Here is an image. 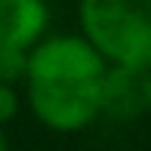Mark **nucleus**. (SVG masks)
I'll return each instance as SVG.
<instances>
[{"mask_svg":"<svg viewBox=\"0 0 151 151\" xmlns=\"http://www.w3.org/2000/svg\"><path fill=\"white\" fill-rule=\"evenodd\" d=\"M0 151H9V148H6V136H3V129H0Z\"/></svg>","mask_w":151,"mask_h":151,"instance_id":"obj_9","label":"nucleus"},{"mask_svg":"<svg viewBox=\"0 0 151 151\" xmlns=\"http://www.w3.org/2000/svg\"><path fill=\"white\" fill-rule=\"evenodd\" d=\"M108 65L80 34H50L25 59V80L34 83H96Z\"/></svg>","mask_w":151,"mask_h":151,"instance_id":"obj_2","label":"nucleus"},{"mask_svg":"<svg viewBox=\"0 0 151 151\" xmlns=\"http://www.w3.org/2000/svg\"><path fill=\"white\" fill-rule=\"evenodd\" d=\"M16 114H19V96H16V90L6 86V83H0V129L16 117Z\"/></svg>","mask_w":151,"mask_h":151,"instance_id":"obj_7","label":"nucleus"},{"mask_svg":"<svg viewBox=\"0 0 151 151\" xmlns=\"http://www.w3.org/2000/svg\"><path fill=\"white\" fill-rule=\"evenodd\" d=\"M99 83H34L28 80V105L40 127L52 133H80L102 117Z\"/></svg>","mask_w":151,"mask_h":151,"instance_id":"obj_3","label":"nucleus"},{"mask_svg":"<svg viewBox=\"0 0 151 151\" xmlns=\"http://www.w3.org/2000/svg\"><path fill=\"white\" fill-rule=\"evenodd\" d=\"M25 59L28 52L12 50V46H0V83L12 86L16 80L25 77Z\"/></svg>","mask_w":151,"mask_h":151,"instance_id":"obj_6","label":"nucleus"},{"mask_svg":"<svg viewBox=\"0 0 151 151\" xmlns=\"http://www.w3.org/2000/svg\"><path fill=\"white\" fill-rule=\"evenodd\" d=\"M99 96H102V114H111L117 120L136 117V114L145 111V102H142V74H136V71L108 68L102 74Z\"/></svg>","mask_w":151,"mask_h":151,"instance_id":"obj_5","label":"nucleus"},{"mask_svg":"<svg viewBox=\"0 0 151 151\" xmlns=\"http://www.w3.org/2000/svg\"><path fill=\"white\" fill-rule=\"evenodd\" d=\"M80 37L108 68L151 71V0H77Z\"/></svg>","mask_w":151,"mask_h":151,"instance_id":"obj_1","label":"nucleus"},{"mask_svg":"<svg viewBox=\"0 0 151 151\" xmlns=\"http://www.w3.org/2000/svg\"><path fill=\"white\" fill-rule=\"evenodd\" d=\"M50 6L46 0H0V46L28 52L46 37Z\"/></svg>","mask_w":151,"mask_h":151,"instance_id":"obj_4","label":"nucleus"},{"mask_svg":"<svg viewBox=\"0 0 151 151\" xmlns=\"http://www.w3.org/2000/svg\"><path fill=\"white\" fill-rule=\"evenodd\" d=\"M142 102H145V111H151V71L142 74Z\"/></svg>","mask_w":151,"mask_h":151,"instance_id":"obj_8","label":"nucleus"}]
</instances>
